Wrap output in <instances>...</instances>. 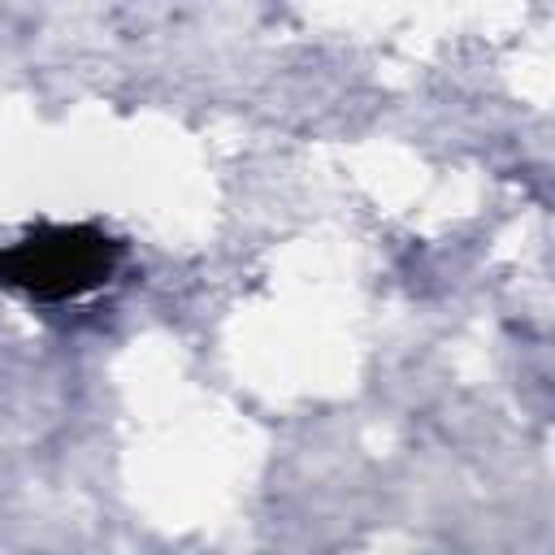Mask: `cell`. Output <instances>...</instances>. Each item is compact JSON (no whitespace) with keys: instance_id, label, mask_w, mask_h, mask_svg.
Listing matches in <instances>:
<instances>
[{"instance_id":"obj_1","label":"cell","mask_w":555,"mask_h":555,"mask_svg":"<svg viewBox=\"0 0 555 555\" xmlns=\"http://www.w3.org/2000/svg\"><path fill=\"white\" fill-rule=\"evenodd\" d=\"M121 243L95 225H43L13 247H0V282L35 299H78L113 278Z\"/></svg>"}]
</instances>
